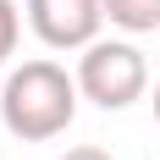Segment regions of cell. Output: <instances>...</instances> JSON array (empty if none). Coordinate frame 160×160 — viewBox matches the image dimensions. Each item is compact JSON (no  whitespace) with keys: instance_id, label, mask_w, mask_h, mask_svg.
Listing matches in <instances>:
<instances>
[{"instance_id":"obj_5","label":"cell","mask_w":160,"mask_h":160,"mask_svg":"<svg viewBox=\"0 0 160 160\" xmlns=\"http://www.w3.org/2000/svg\"><path fill=\"white\" fill-rule=\"evenodd\" d=\"M17 39H22V11H17L11 0H0V66L11 61V50H17Z\"/></svg>"},{"instance_id":"obj_2","label":"cell","mask_w":160,"mask_h":160,"mask_svg":"<svg viewBox=\"0 0 160 160\" xmlns=\"http://www.w3.org/2000/svg\"><path fill=\"white\" fill-rule=\"evenodd\" d=\"M78 88L83 99H94L99 111H127L132 99H144L149 88V61L144 50L127 39H94L78 61Z\"/></svg>"},{"instance_id":"obj_6","label":"cell","mask_w":160,"mask_h":160,"mask_svg":"<svg viewBox=\"0 0 160 160\" xmlns=\"http://www.w3.org/2000/svg\"><path fill=\"white\" fill-rule=\"evenodd\" d=\"M61 160H111V155H105V149H94V144H78V149H66Z\"/></svg>"},{"instance_id":"obj_1","label":"cell","mask_w":160,"mask_h":160,"mask_svg":"<svg viewBox=\"0 0 160 160\" xmlns=\"http://www.w3.org/2000/svg\"><path fill=\"white\" fill-rule=\"evenodd\" d=\"M78 94H83L78 78H66L55 61H22L6 78V88H0V116H6L11 138L44 144V138H61L72 127Z\"/></svg>"},{"instance_id":"obj_3","label":"cell","mask_w":160,"mask_h":160,"mask_svg":"<svg viewBox=\"0 0 160 160\" xmlns=\"http://www.w3.org/2000/svg\"><path fill=\"white\" fill-rule=\"evenodd\" d=\"M105 22V0H28V28L50 50H88Z\"/></svg>"},{"instance_id":"obj_7","label":"cell","mask_w":160,"mask_h":160,"mask_svg":"<svg viewBox=\"0 0 160 160\" xmlns=\"http://www.w3.org/2000/svg\"><path fill=\"white\" fill-rule=\"evenodd\" d=\"M155 122H160V83H155Z\"/></svg>"},{"instance_id":"obj_4","label":"cell","mask_w":160,"mask_h":160,"mask_svg":"<svg viewBox=\"0 0 160 160\" xmlns=\"http://www.w3.org/2000/svg\"><path fill=\"white\" fill-rule=\"evenodd\" d=\"M105 17L127 33H155L160 28V0H105Z\"/></svg>"}]
</instances>
